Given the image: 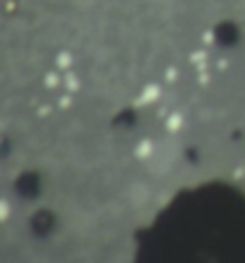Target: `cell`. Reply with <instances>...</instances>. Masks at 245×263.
<instances>
[{
  "instance_id": "6da1fadb",
  "label": "cell",
  "mask_w": 245,
  "mask_h": 263,
  "mask_svg": "<svg viewBox=\"0 0 245 263\" xmlns=\"http://www.w3.org/2000/svg\"><path fill=\"white\" fill-rule=\"evenodd\" d=\"M71 3H73L75 7H80V9H88V7H93L95 0H71Z\"/></svg>"
}]
</instances>
